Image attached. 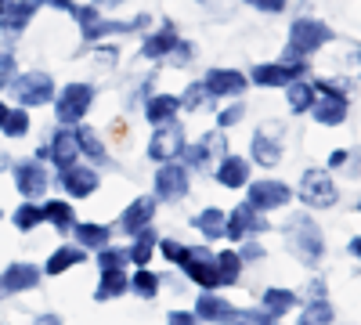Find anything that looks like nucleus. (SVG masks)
Returning a JSON list of instances; mask_svg holds the SVG:
<instances>
[{"label":"nucleus","mask_w":361,"mask_h":325,"mask_svg":"<svg viewBox=\"0 0 361 325\" xmlns=\"http://www.w3.org/2000/svg\"><path fill=\"white\" fill-rule=\"evenodd\" d=\"M286 246L289 253L300 260V264H307V268H318L322 257H325V235L318 228V221L311 214H293L286 221Z\"/></svg>","instance_id":"obj_1"},{"label":"nucleus","mask_w":361,"mask_h":325,"mask_svg":"<svg viewBox=\"0 0 361 325\" xmlns=\"http://www.w3.org/2000/svg\"><path fill=\"white\" fill-rule=\"evenodd\" d=\"M336 33L329 29L322 18H311V15H300L293 18L289 25V40H286V51H282V62H293V58H311L318 47L333 44Z\"/></svg>","instance_id":"obj_2"},{"label":"nucleus","mask_w":361,"mask_h":325,"mask_svg":"<svg viewBox=\"0 0 361 325\" xmlns=\"http://www.w3.org/2000/svg\"><path fill=\"white\" fill-rule=\"evenodd\" d=\"M94 83H83V80H73L66 87H58V94H54V123L58 127H76L87 120V112L90 105H94Z\"/></svg>","instance_id":"obj_3"},{"label":"nucleus","mask_w":361,"mask_h":325,"mask_svg":"<svg viewBox=\"0 0 361 325\" xmlns=\"http://www.w3.org/2000/svg\"><path fill=\"white\" fill-rule=\"evenodd\" d=\"M8 94L15 98V105L22 109H40V105H51L54 94H58V87L51 80V73L44 69H29V73H18L8 87Z\"/></svg>","instance_id":"obj_4"},{"label":"nucleus","mask_w":361,"mask_h":325,"mask_svg":"<svg viewBox=\"0 0 361 325\" xmlns=\"http://www.w3.org/2000/svg\"><path fill=\"white\" fill-rule=\"evenodd\" d=\"M177 268L185 271L188 282H195L199 289H221V271H217V253L209 250L206 243L202 246H185L180 253Z\"/></svg>","instance_id":"obj_5"},{"label":"nucleus","mask_w":361,"mask_h":325,"mask_svg":"<svg viewBox=\"0 0 361 325\" xmlns=\"http://www.w3.org/2000/svg\"><path fill=\"white\" fill-rule=\"evenodd\" d=\"M231 149H228V141H224V130H209V134H202L195 145L188 141L185 145V152H180V163H185L192 173H214V166L221 163V156H228Z\"/></svg>","instance_id":"obj_6"},{"label":"nucleus","mask_w":361,"mask_h":325,"mask_svg":"<svg viewBox=\"0 0 361 325\" xmlns=\"http://www.w3.org/2000/svg\"><path fill=\"white\" fill-rule=\"evenodd\" d=\"M296 195L307 210H329V206H336L340 188H336L333 173H329L325 166H311V170H304V177H300Z\"/></svg>","instance_id":"obj_7"},{"label":"nucleus","mask_w":361,"mask_h":325,"mask_svg":"<svg viewBox=\"0 0 361 325\" xmlns=\"http://www.w3.org/2000/svg\"><path fill=\"white\" fill-rule=\"evenodd\" d=\"M188 192H192V170L180 163V159H173V163H159L156 166V177H152V195L159 199V202H185L188 199Z\"/></svg>","instance_id":"obj_8"},{"label":"nucleus","mask_w":361,"mask_h":325,"mask_svg":"<svg viewBox=\"0 0 361 325\" xmlns=\"http://www.w3.org/2000/svg\"><path fill=\"white\" fill-rule=\"evenodd\" d=\"M307 73H311L307 58H293V62H260V66L250 69V83L271 91V87H289L293 80H307Z\"/></svg>","instance_id":"obj_9"},{"label":"nucleus","mask_w":361,"mask_h":325,"mask_svg":"<svg viewBox=\"0 0 361 325\" xmlns=\"http://www.w3.org/2000/svg\"><path fill=\"white\" fill-rule=\"evenodd\" d=\"M185 145H188V134H185V127H180V120H173V123L152 127V137H148V145H145V156L152 159L156 166L159 163H173V159H180Z\"/></svg>","instance_id":"obj_10"},{"label":"nucleus","mask_w":361,"mask_h":325,"mask_svg":"<svg viewBox=\"0 0 361 325\" xmlns=\"http://www.w3.org/2000/svg\"><path fill=\"white\" fill-rule=\"evenodd\" d=\"M11 181H15V192L22 199H44V192L51 188V173H47V163L44 159H18L11 163Z\"/></svg>","instance_id":"obj_11"},{"label":"nucleus","mask_w":361,"mask_h":325,"mask_svg":"<svg viewBox=\"0 0 361 325\" xmlns=\"http://www.w3.org/2000/svg\"><path fill=\"white\" fill-rule=\"evenodd\" d=\"M296 199V192L286 185V181H275V177H260V181H250L246 185V202L260 214H271V210H282Z\"/></svg>","instance_id":"obj_12"},{"label":"nucleus","mask_w":361,"mask_h":325,"mask_svg":"<svg viewBox=\"0 0 361 325\" xmlns=\"http://www.w3.org/2000/svg\"><path fill=\"white\" fill-rule=\"evenodd\" d=\"M271 224L260 210H253L250 202H238L235 210L228 214V224H224V239L228 243H246L250 235H264Z\"/></svg>","instance_id":"obj_13"},{"label":"nucleus","mask_w":361,"mask_h":325,"mask_svg":"<svg viewBox=\"0 0 361 325\" xmlns=\"http://www.w3.org/2000/svg\"><path fill=\"white\" fill-rule=\"evenodd\" d=\"M44 149H47V163L54 166V173H62V170H69L83 159L80 141H76V127H58L54 123V134H51V141L44 145Z\"/></svg>","instance_id":"obj_14"},{"label":"nucleus","mask_w":361,"mask_h":325,"mask_svg":"<svg viewBox=\"0 0 361 325\" xmlns=\"http://www.w3.org/2000/svg\"><path fill=\"white\" fill-rule=\"evenodd\" d=\"M58 188H62L69 199H87V195H94L102 188V173H98V166H90V163L80 159L76 166L58 173Z\"/></svg>","instance_id":"obj_15"},{"label":"nucleus","mask_w":361,"mask_h":325,"mask_svg":"<svg viewBox=\"0 0 361 325\" xmlns=\"http://www.w3.org/2000/svg\"><path fill=\"white\" fill-rule=\"evenodd\" d=\"M250 163H257V166H264V170H271V166H279L282 163V127L279 123H264L257 134H253V141H250Z\"/></svg>","instance_id":"obj_16"},{"label":"nucleus","mask_w":361,"mask_h":325,"mask_svg":"<svg viewBox=\"0 0 361 325\" xmlns=\"http://www.w3.org/2000/svg\"><path fill=\"white\" fill-rule=\"evenodd\" d=\"M202 83H206L209 98L221 102V98H243L246 87H250V76L243 69H206Z\"/></svg>","instance_id":"obj_17"},{"label":"nucleus","mask_w":361,"mask_h":325,"mask_svg":"<svg viewBox=\"0 0 361 325\" xmlns=\"http://www.w3.org/2000/svg\"><path fill=\"white\" fill-rule=\"evenodd\" d=\"M40 8H44V0H15V4L0 8V33H4V40L8 44L18 40L25 29H29V22L37 18Z\"/></svg>","instance_id":"obj_18"},{"label":"nucleus","mask_w":361,"mask_h":325,"mask_svg":"<svg viewBox=\"0 0 361 325\" xmlns=\"http://www.w3.org/2000/svg\"><path fill=\"white\" fill-rule=\"evenodd\" d=\"M156 210H159V199H156V195H137V199H134V202L127 206V210L119 214L116 228L123 231V235H130V239H134V235H137L141 228H148V224L156 221Z\"/></svg>","instance_id":"obj_19"},{"label":"nucleus","mask_w":361,"mask_h":325,"mask_svg":"<svg viewBox=\"0 0 361 325\" xmlns=\"http://www.w3.org/2000/svg\"><path fill=\"white\" fill-rule=\"evenodd\" d=\"M214 181L221 185V188H246L250 181H253V163L246 159V156H235V152H228V156H221V163L214 166Z\"/></svg>","instance_id":"obj_20"},{"label":"nucleus","mask_w":361,"mask_h":325,"mask_svg":"<svg viewBox=\"0 0 361 325\" xmlns=\"http://www.w3.org/2000/svg\"><path fill=\"white\" fill-rule=\"evenodd\" d=\"M177 40H180L177 25L173 22H163L159 29H152V33L141 37V58H148V62H166Z\"/></svg>","instance_id":"obj_21"},{"label":"nucleus","mask_w":361,"mask_h":325,"mask_svg":"<svg viewBox=\"0 0 361 325\" xmlns=\"http://www.w3.org/2000/svg\"><path fill=\"white\" fill-rule=\"evenodd\" d=\"M192 311H195V318L214 321V325H231V321H235V314H238V311L231 307V300H224L217 289H202Z\"/></svg>","instance_id":"obj_22"},{"label":"nucleus","mask_w":361,"mask_h":325,"mask_svg":"<svg viewBox=\"0 0 361 325\" xmlns=\"http://www.w3.org/2000/svg\"><path fill=\"white\" fill-rule=\"evenodd\" d=\"M40 278H44V268H37V264H29V260H15L0 271L4 293H29V289L40 286Z\"/></svg>","instance_id":"obj_23"},{"label":"nucleus","mask_w":361,"mask_h":325,"mask_svg":"<svg viewBox=\"0 0 361 325\" xmlns=\"http://www.w3.org/2000/svg\"><path fill=\"white\" fill-rule=\"evenodd\" d=\"M350 112V102L347 94H318L314 105H311V120L318 127H340Z\"/></svg>","instance_id":"obj_24"},{"label":"nucleus","mask_w":361,"mask_h":325,"mask_svg":"<svg viewBox=\"0 0 361 325\" xmlns=\"http://www.w3.org/2000/svg\"><path fill=\"white\" fill-rule=\"evenodd\" d=\"M177 116H180V94H148L145 98V123L148 127L173 123Z\"/></svg>","instance_id":"obj_25"},{"label":"nucleus","mask_w":361,"mask_h":325,"mask_svg":"<svg viewBox=\"0 0 361 325\" xmlns=\"http://www.w3.org/2000/svg\"><path fill=\"white\" fill-rule=\"evenodd\" d=\"M76 141H80V156H87L90 166H109L112 156H109V149H105L102 134H98L94 127H87V120L76 123Z\"/></svg>","instance_id":"obj_26"},{"label":"nucleus","mask_w":361,"mask_h":325,"mask_svg":"<svg viewBox=\"0 0 361 325\" xmlns=\"http://www.w3.org/2000/svg\"><path fill=\"white\" fill-rule=\"evenodd\" d=\"M73 243L83 246L87 253H98L102 246L112 243V228H109V224H94V221H76V228H73Z\"/></svg>","instance_id":"obj_27"},{"label":"nucleus","mask_w":361,"mask_h":325,"mask_svg":"<svg viewBox=\"0 0 361 325\" xmlns=\"http://www.w3.org/2000/svg\"><path fill=\"white\" fill-rule=\"evenodd\" d=\"M44 224H51L58 235H73L76 228V210L69 199H47L44 202Z\"/></svg>","instance_id":"obj_28"},{"label":"nucleus","mask_w":361,"mask_h":325,"mask_svg":"<svg viewBox=\"0 0 361 325\" xmlns=\"http://www.w3.org/2000/svg\"><path fill=\"white\" fill-rule=\"evenodd\" d=\"M87 260V250L76 246V243H62L44 264V275H66L69 268H80V264Z\"/></svg>","instance_id":"obj_29"},{"label":"nucleus","mask_w":361,"mask_h":325,"mask_svg":"<svg viewBox=\"0 0 361 325\" xmlns=\"http://www.w3.org/2000/svg\"><path fill=\"white\" fill-rule=\"evenodd\" d=\"M159 250V231L148 224V228H141L134 239H130V246H127V253H130V264L134 268H148V260H152V253Z\"/></svg>","instance_id":"obj_30"},{"label":"nucleus","mask_w":361,"mask_h":325,"mask_svg":"<svg viewBox=\"0 0 361 325\" xmlns=\"http://www.w3.org/2000/svg\"><path fill=\"white\" fill-rule=\"evenodd\" d=\"M224 224H228V210H221V206H206V210H199L192 217V228L202 231V239H209V243L224 239Z\"/></svg>","instance_id":"obj_31"},{"label":"nucleus","mask_w":361,"mask_h":325,"mask_svg":"<svg viewBox=\"0 0 361 325\" xmlns=\"http://www.w3.org/2000/svg\"><path fill=\"white\" fill-rule=\"evenodd\" d=\"M296 304H300V297H296L293 289H282V286H267V289L260 293V307H264L271 318H282V314H289Z\"/></svg>","instance_id":"obj_32"},{"label":"nucleus","mask_w":361,"mask_h":325,"mask_svg":"<svg viewBox=\"0 0 361 325\" xmlns=\"http://www.w3.org/2000/svg\"><path fill=\"white\" fill-rule=\"evenodd\" d=\"M123 293H130V271H109V275H102V282L94 289V300L109 304V300H119Z\"/></svg>","instance_id":"obj_33"},{"label":"nucleus","mask_w":361,"mask_h":325,"mask_svg":"<svg viewBox=\"0 0 361 325\" xmlns=\"http://www.w3.org/2000/svg\"><path fill=\"white\" fill-rule=\"evenodd\" d=\"M314 98H318V91H314V83H311V80H293V83L286 87V102H289V112H296V116L311 112Z\"/></svg>","instance_id":"obj_34"},{"label":"nucleus","mask_w":361,"mask_h":325,"mask_svg":"<svg viewBox=\"0 0 361 325\" xmlns=\"http://www.w3.org/2000/svg\"><path fill=\"white\" fill-rule=\"evenodd\" d=\"M11 224L18 228V231H37L40 224H44V202H37V199H22L18 202V210L11 214Z\"/></svg>","instance_id":"obj_35"},{"label":"nucleus","mask_w":361,"mask_h":325,"mask_svg":"<svg viewBox=\"0 0 361 325\" xmlns=\"http://www.w3.org/2000/svg\"><path fill=\"white\" fill-rule=\"evenodd\" d=\"M94 264H98V275H109V271H127L130 268V253H127V246H102L98 253H94Z\"/></svg>","instance_id":"obj_36"},{"label":"nucleus","mask_w":361,"mask_h":325,"mask_svg":"<svg viewBox=\"0 0 361 325\" xmlns=\"http://www.w3.org/2000/svg\"><path fill=\"white\" fill-rule=\"evenodd\" d=\"M29 130H33V120H29V109L22 105H11L8 116H4V123H0V134L18 141V137H29Z\"/></svg>","instance_id":"obj_37"},{"label":"nucleus","mask_w":361,"mask_h":325,"mask_svg":"<svg viewBox=\"0 0 361 325\" xmlns=\"http://www.w3.org/2000/svg\"><path fill=\"white\" fill-rule=\"evenodd\" d=\"M243 257H238V250H221L217 253V271H221V286H235L238 278H243Z\"/></svg>","instance_id":"obj_38"},{"label":"nucleus","mask_w":361,"mask_h":325,"mask_svg":"<svg viewBox=\"0 0 361 325\" xmlns=\"http://www.w3.org/2000/svg\"><path fill=\"white\" fill-rule=\"evenodd\" d=\"M206 105H214V98H209L206 83L202 80H192L185 91H180V112H202Z\"/></svg>","instance_id":"obj_39"},{"label":"nucleus","mask_w":361,"mask_h":325,"mask_svg":"<svg viewBox=\"0 0 361 325\" xmlns=\"http://www.w3.org/2000/svg\"><path fill=\"white\" fill-rule=\"evenodd\" d=\"M130 293L137 300H156V293H159V275L156 271H148V268H137L130 275Z\"/></svg>","instance_id":"obj_40"},{"label":"nucleus","mask_w":361,"mask_h":325,"mask_svg":"<svg viewBox=\"0 0 361 325\" xmlns=\"http://www.w3.org/2000/svg\"><path fill=\"white\" fill-rule=\"evenodd\" d=\"M329 321H333V304L325 297H318V300H307V307H304L296 325H329Z\"/></svg>","instance_id":"obj_41"},{"label":"nucleus","mask_w":361,"mask_h":325,"mask_svg":"<svg viewBox=\"0 0 361 325\" xmlns=\"http://www.w3.org/2000/svg\"><path fill=\"white\" fill-rule=\"evenodd\" d=\"M243 116H246V102H231V105H224L221 112H217V130H231V127H238V123H243Z\"/></svg>","instance_id":"obj_42"},{"label":"nucleus","mask_w":361,"mask_h":325,"mask_svg":"<svg viewBox=\"0 0 361 325\" xmlns=\"http://www.w3.org/2000/svg\"><path fill=\"white\" fill-rule=\"evenodd\" d=\"M192 58H195V44H192V40H177L166 62H170L173 69H188V66H192Z\"/></svg>","instance_id":"obj_43"},{"label":"nucleus","mask_w":361,"mask_h":325,"mask_svg":"<svg viewBox=\"0 0 361 325\" xmlns=\"http://www.w3.org/2000/svg\"><path fill=\"white\" fill-rule=\"evenodd\" d=\"M15 69H18V66H15V54H11V44H4V51H0V94H4L8 87H11V80L18 76Z\"/></svg>","instance_id":"obj_44"},{"label":"nucleus","mask_w":361,"mask_h":325,"mask_svg":"<svg viewBox=\"0 0 361 325\" xmlns=\"http://www.w3.org/2000/svg\"><path fill=\"white\" fill-rule=\"evenodd\" d=\"M231 325H279V318H271L264 307H250V311H238Z\"/></svg>","instance_id":"obj_45"},{"label":"nucleus","mask_w":361,"mask_h":325,"mask_svg":"<svg viewBox=\"0 0 361 325\" xmlns=\"http://www.w3.org/2000/svg\"><path fill=\"white\" fill-rule=\"evenodd\" d=\"M102 15H105V11H102L98 4H76V11H73V18H76V25H80V33H87V29L94 25Z\"/></svg>","instance_id":"obj_46"},{"label":"nucleus","mask_w":361,"mask_h":325,"mask_svg":"<svg viewBox=\"0 0 361 325\" xmlns=\"http://www.w3.org/2000/svg\"><path fill=\"white\" fill-rule=\"evenodd\" d=\"M238 4H246L250 11H260V15H282L289 0H238Z\"/></svg>","instance_id":"obj_47"},{"label":"nucleus","mask_w":361,"mask_h":325,"mask_svg":"<svg viewBox=\"0 0 361 325\" xmlns=\"http://www.w3.org/2000/svg\"><path fill=\"white\" fill-rule=\"evenodd\" d=\"M159 253H163L170 264H177L180 253H185V243H180V239H159Z\"/></svg>","instance_id":"obj_48"},{"label":"nucleus","mask_w":361,"mask_h":325,"mask_svg":"<svg viewBox=\"0 0 361 325\" xmlns=\"http://www.w3.org/2000/svg\"><path fill=\"white\" fill-rule=\"evenodd\" d=\"M238 257H243V264L264 260V246H260V243H243V250H238Z\"/></svg>","instance_id":"obj_49"},{"label":"nucleus","mask_w":361,"mask_h":325,"mask_svg":"<svg viewBox=\"0 0 361 325\" xmlns=\"http://www.w3.org/2000/svg\"><path fill=\"white\" fill-rule=\"evenodd\" d=\"M166 325H199V318H195V311H170Z\"/></svg>","instance_id":"obj_50"},{"label":"nucleus","mask_w":361,"mask_h":325,"mask_svg":"<svg viewBox=\"0 0 361 325\" xmlns=\"http://www.w3.org/2000/svg\"><path fill=\"white\" fill-rule=\"evenodd\" d=\"M350 159H354V152H347V149H336L333 156H329V170H343V166H350Z\"/></svg>","instance_id":"obj_51"},{"label":"nucleus","mask_w":361,"mask_h":325,"mask_svg":"<svg viewBox=\"0 0 361 325\" xmlns=\"http://www.w3.org/2000/svg\"><path fill=\"white\" fill-rule=\"evenodd\" d=\"M44 8H51V11H66V15H73V11H76V0H44Z\"/></svg>","instance_id":"obj_52"},{"label":"nucleus","mask_w":361,"mask_h":325,"mask_svg":"<svg viewBox=\"0 0 361 325\" xmlns=\"http://www.w3.org/2000/svg\"><path fill=\"white\" fill-rule=\"evenodd\" d=\"M98 47V54L105 58V62H116V58H119V47L116 44H94Z\"/></svg>","instance_id":"obj_53"},{"label":"nucleus","mask_w":361,"mask_h":325,"mask_svg":"<svg viewBox=\"0 0 361 325\" xmlns=\"http://www.w3.org/2000/svg\"><path fill=\"white\" fill-rule=\"evenodd\" d=\"M90 4H98V8H112V11H116V8H123L127 0H90Z\"/></svg>","instance_id":"obj_54"},{"label":"nucleus","mask_w":361,"mask_h":325,"mask_svg":"<svg viewBox=\"0 0 361 325\" xmlns=\"http://www.w3.org/2000/svg\"><path fill=\"white\" fill-rule=\"evenodd\" d=\"M347 250H350V253H354V257L361 260V235H354V239L347 243Z\"/></svg>","instance_id":"obj_55"},{"label":"nucleus","mask_w":361,"mask_h":325,"mask_svg":"<svg viewBox=\"0 0 361 325\" xmlns=\"http://www.w3.org/2000/svg\"><path fill=\"white\" fill-rule=\"evenodd\" d=\"M0 170H11V159H8V152H0Z\"/></svg>","instance_id":"obj_56"},{"label":"nucleus","mask_w":361,"mask_h":325,"mask_svg":"<svg viewBox=\"0 0 361 325\" xmlns=\"http://www.w3.org/2000/svg\"><path fill=\"white\" fill-rule=\"evenodd\" d=\"M8 109H11V105H8L4 98H0V123H4V116H8Z\"/></svg>","instance_id":"obj_57"},{"label":"nucleus","mask_w":361,"mask_h":325,"mask_svg":"<svg viewBox=\"0 0 361 325\" xmlns=\"http://www.w3.org/2000/svg\"><path fill=\"white\" fill-rule=\"evenodd\" d=\"M0 297H8V293H4V282H0Z\"/></svg>","instance_id":"obj_58"},{"label":"nucleus","mask_w":361,"mask_h":325,"mask_svg":"<svg viewBox=\"0 0 361 325\" xmlns=\"http://www.w3.org/2000/svg\"><path fill=\"white\" fill-rule=\"evenodd\" d=\"M357 214H361V199H357Z\"/></svg>","instance_id":"obj_59"},{"label":"nucleus","mask_w":361,"mask_h":325,"mask_svg":"<svg viewBox=\"0 0 361 325\" xmlns=\"http://www.w3.org/2000/svg\"><path fill=\"white\" fill-rule=\"evenodd\" d=\"M51 325H62V321H51Z\"/></svg>","instance_id":"obj_60"},{"label":"nucleus","mask_w":361,"mask_h":325,"mask_svg":"<svg viewBox=\"0 0 361 325\" xmlns=\"http://www.w3.org/2000/svg\"><path fill=\"white\" fill-rule=\"evenodd\" d=\"M0 217H4V210H0Z\"/></svg>","instance_id":"obj_61"}]
</instances>
